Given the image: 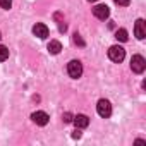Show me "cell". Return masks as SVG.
<instances>
[{
    "label": "cell",
    "instance_id": "cell-2",
    "mask_svg": "<svg viewBox=\"0 0 146 146\" xmlns=\"http://www.w3.org/2000/svg\"><path fill=\"white\" fill-rule=\"evenodd\" d=\"M108 57H110L112 62L120 64V62L124 60V57H125V50H124L122 46H119V45H113V46L108 48Z\"/></svg>",
    "mask_w": 146,
    "mask_h": 146
},
{
    "label": "cell",
    "instance_id": "cell-7",
    "mask_svg": "<svg viewBox=\"0 0 146 146\" xmlns=\"http://www.w3.org/2000/svg\"><path fill=\"white\" fill-rule=\"evenodd\" d=\"M72 122H74V125H76L78 129H84V127L90 125V119H88V115H84V113L76 115L74 119H72Z\"/></svg>",
    "mask_w": 146,
    "mask_h": 146
},
{
    "label": "cell",
    "instance_id": "cell-17",
    "mask_svg": "<svg viewBox=\"0 0 146 146\" xmlns=\"http://www.w3.org/2000/svg\"><path fill=\"white\" fill-rule=\"evenodd\" d=\"M72 137H81V132H79V131H76L74 134H72Z\"/></svg>",
    "mask_w": 146,
    "mask_h": 146
},
{
    "label": "cell",
    "instance_id": "cell-5",
    "mask_svg": "<svg viewBox=\"0 0 146 146\" xmlns=\"http://www.w3.org/2000/svg\"><path fill=\"white\" fill-rule=\"evenodd\" d=\"M93 14H95V17H96V19L105 21V19L110 16V9H108L107 5H96V7L93 9Z\"/></svg>",
    "mask_w": 146,
    "mask_h": 146
},
{
    "label": "cell",
    "instance_id": "cell-4",
    "mask_svg": "<svg viewBox=\"0 0 146 146\" xmlns=\"http://www.w3.org/2000/svg\"><path fill=\"white\" fill-rule=\"evenodd\" d=\"M96 112H98L100 117L108 119V117L112 115V105H110V102H108V100H100L98 105H96Z\"/></svg>",
    "mask_w": 146,
    "mask_h": 146
},
{
    "label": "cell",
    "instance_id": "cell-1",
    "mask_svg": "<svg viewBox=\"0 0 146 146\" xmlns=\"http://www.w3.org/2000/svg\"><path fill=\"white\" fill-rule=\"evenodd\" d=\"M67 72H69L70 78L79 79L81 74H83V64H81L79 60H70V62L67 64Z\"/></svg>",
    "mask_w": 146,
    "mask_h": 146
},
{
    "label": "cell",
    "instance_id": "cell-12",
    "mask_svg": "<svg viewBox=\"0 0 146 146\" xmlns=\"http://www.w3.org/2000/svg\"><path fill=\"white\" fill-rule=\"evenodd\" d=\"M7 58H9V50H7V46L0 45V62H4V60H7Z\"/></svg>",
    "mask_w": 146,
    "mask_h": 146
},
{
    "label": "cell",
    "instance_id": "cell-15",
    "mask_svg": "<svg viewBox=\"0 0 146 146\" xmlns=\"http://www.w3.org/2000/svg\"><path fill=\"white\" fill-rule=\"evenodd\" d=\"M113 2H115L117 5H120V7H127V5L131 4V0H113Z\"/></svg>",
    "mask_w": 146,
    "mask_h": 146
},
{
    "label": "cell",
    "instance_id": "cell-14",
    "mask_svg": "<svg viewBox=\"0 0 146 146\" xmlns=\"http://www.w3.org/2000/svg\"><path fill=\"white\" fill-rule=\"evenodd\" d=\"M12 5V0H0V7L2 9H11Z\"/></svg>",
    "mask_w": 146,
    "mask_h": 146
},
{
    "label": "cell",
    "instance_id": "cell-6",
    "mask_svg": "<svg viewBox=\"0 0 146 146\" xmlns=\"http://www.w3.org/2000/svg\"><path fill=\"white\" fill-rule=\"evenodd\" d=\"M134 35H136L137 40H144V36H146V23H144L143 19H137V21H136Z\"/></svg>",
    "mask_w": 146,
    "mask_h": 146
},
{
    "label": "cell",
    "instance_id": "cell-11",
    "mask_svg": "<svg viewBox=\"0 0 146 146\" xmlns=\"http://www.w3.org/2000/svg\"><path fill=\"white\" fill-rule=\"evenodd\" d=\"M115 38H117L119 41H127V40H129V35H127V31H125L124 28H120V29L115 31Z\"/></svg>",
    "mask_w": 146,
    "mask_h": 146
},
{
    "label": "cell",
    "instance_id": "cell-8",
    "mask_svg": "<svg viewBox=\"0 0 146 146\" xmlns=\"http://www.w3.org/2000/svg\"><path fill=\"white\" fill-rule=\"evenodd\" d=\"M33 33L38 36V38H41V40H45L46 36H48V28L43 24V23H36L35 26H33Z\"/></svg>",
    "mask_w": 146,
    "mask_h": 146
},
{
    "label": "cell",
    "instance_id": "cell-9",
    "mask_svg": "<svg viewBox=\"0 0 146 146\" xmlns=\"http://www.w3.org/2000/svg\"><path fill=\"white\" fill-rule=\"evenodd\" d=\"M31 119H33V122H35L36 125H46V124H48V115H46L45 112H35V113L31 115Z\"/></svg>",
    "mask_w": 146,
    "mask_h": 146
},
{
    "label": "cell",
    "instance_id": "cell-10",
    "mask_svg": "<svg viewBox=\"0 0 146 146\" xmlns=\"http://www.w3.org/2000/svg\"><path fill=\"white\" fill-rule=\"evenodd\" d=\"M60 50H62V43H60V41H57V40H52V41L48 43V52H50L52 55H57V53H60Z\"/></svg>",
    "mask_w": 146,
    "mask_h": 146
},
{
    "label": "cell",
    "instance_id": "cell-19",
    "mask_svg": "<svg viewBox=\"0 0 146 146\" xmlns=\"http://www.w3.org/2000/svg\"><path fill=\"white\" fill-rule=\"evenodd\" d=\"M0 38H2V35H0Z\"/></svg>",
    "mask_w": 146,
    "mask_h": 146
},
{
    "label": "cell",
    "instance_id": "cell-3",
    "mask_svg": "<svg viewBox=\"0 0 146 146\" xmlns=\"http://www.w3.org/2000/svg\"><path fill=\"white\" fill-rule=\"evenodd\" d=\"M131 69H132V72H136V74H143L144 69H146V60L141 55H134L131 58Z\"/></svg>",
    "mask_w": 146,
    "mask_h": 146
},
{
    "label": "cell",
    "instance_id": "cell-18",
    "mask_svg": "<svg viewBox=\"0 0 146 146\" xmlns=\"http://www.w3.org/2000/svg\"><path fill=\"white\" fill-rule=\"evenodd\" d=\"M90 2H96V0H90Z\"/></svg>",
    "mask_w": 146,
    "mask_h": 146
},
{
    "label": "cell",
    "instance_id": "cell-13",
    "mask_svg": "<svg viewBox=\"0 0 146 146\" xmlns=\"http://www.w3.org/2000/svg\"><path fill=\"white\" fill-rule=\"evenodd\" d=\"M72 40H74V43L76 45H79V46H84V41H83V38H81V35H74V38H72Z\"/></svg>",
    "mask_w": 146,
    "mask_h": 146
},
{
    "label": "cell",
    "instance_id": "cell-16",
    "mask_svg": "<svg viewBox=\"0 0 146 146\" xmlns=\"http://www.w3.org/2000/svg\"><path fill=\"white\" fill-rule=\"evenodd\" d=\"M62 119H64V122H65V124H67V122H72V115H70V113H69V112H65V113H64V117H62Z\"/></svg>",
    "mask_w": 146,
    "mask_h": 146
}]
</instances>
